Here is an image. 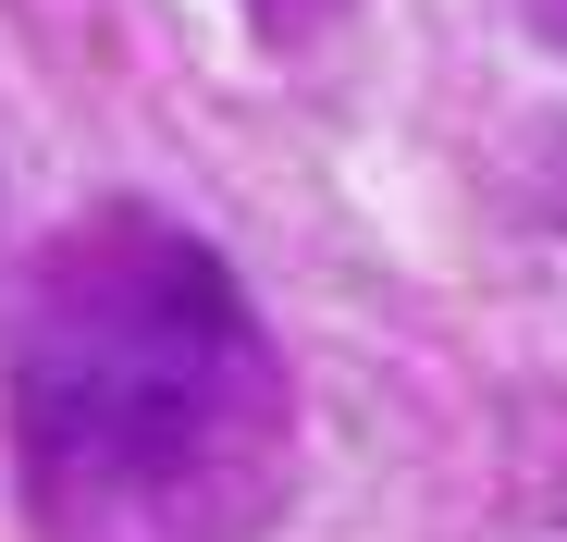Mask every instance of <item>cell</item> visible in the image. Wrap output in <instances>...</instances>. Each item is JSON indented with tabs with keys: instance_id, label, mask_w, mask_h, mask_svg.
I'll use <instances>...</instances> for the list:
<instances>
[{
	"instance_id": "obj_1",
	"label": "cell",
	"mask_w": 567,
	"mask_h": 542,
	"mask_svg": "<svg viewBox=\"0 0 567 542\" xmlns=\"http://www.w3.org/2000/svg\"><path fill=\"white\" fill-rule=\"evenodd\" d=\"M0 407L38 542H259L284 518V357L223 247L161 210H86L38 247Z\"/></svg>"
},
{
	"instance_id": "obj_2",
	"label": "cell",
	"mask_w": 567,
	"mask_h": 542,
	"mask_svg": "<svg viewBox=\"0 0 567 542\" xmlns=\"http://www.w3.org/2000/svg\"><path fill=\"white\" fill-rule=\"evenodd\" d=\"M235 13H247L259 38H321V25L346 13V0H235Z\"/></svg>"
},
{
	"instance_id": "obj_3",
	"label": "cell",
	"mask_w": 567,
	"mask_h": 542,
	"mask_svg": "<svg viewBox=\"0 0 567 542\" xmlns=\"http://www.w3.org/2000/svg\"><path fill=\"white\" fill-rule=\"evenodd\" d=\"M543 38H555V50H567V0H543Z\"/></svg>"
}]
</instances>
